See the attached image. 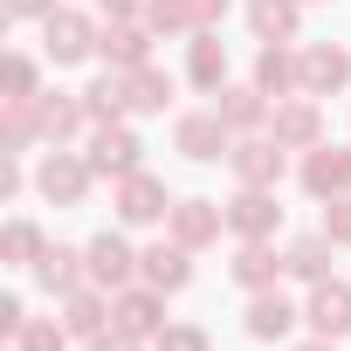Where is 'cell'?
Wrapping results in <instances>:
<instances>
[{"label": "cell", "instance_id": "cell-41", "mask_svg": "<svg viewBox=\"0 0 351 351\" xmlns=\"http://www.w3.org/2000/svg\"><path fill=\"white\" fill-rule=\"evenodd\" d=\"M296 351H337V337H317V330H310V337H303Z\"/></svg>", "mask_w": 351, "mask_h": 351}, {"label": "cell", "instance_id": "cell-27", "mask_svg": "<svg viewBox=\"0 0 351 351\" xmlns=\"http://www.w3.org/2000/svg\"><path fill=\"white\" fill-rule=\"evenodd\" d=\"M330 255H337V241H330L324 228H310V234H296V241L282 248V262H289L296 282H324V276H330Z\"/></svg>", "mask_w": 351, "mask_h": 351}, {"label": "cell", "instance_id": "cell-25", "mask_svg": "<svg viewBox=\"0 0 351 351\" xmlns=\"http://www.w3.org/2000/svg\"><path fill=\"white\" fill-rule=\"evenodd\" d=\"M124 76H131V110H138V117H165L172 97H180V76L158 69V62H138V69H124Z\"/></svg>", "mask_w": 351, "mask_h": 351}, {"label": "cell", "instance_id": "cell-8", "mask_svg": "<svg viewBox=\"0 0 351 351\" xmlns=\"http://www.w3.org/2000/svg\"><path fill=\"white\" fill-rule=\"evenodd\" d=\"M110 330H124V337H158L165 330V289H152V282H131V289H117L110 296Z\"/></svg>", "mask_w": 351, "mask_h": 351}, {"label": "cell", "instance_id": "cell-36", "mask_svg": "<svg viewBox=\"0 0 351 351\" xmlns=\"http://www.w3.org/2000/svg\"><path fill=\"white\" fill-rule=\"evenodd\" d=\"M62 8V0H0V14H8V21H49Z\"/></svg>", "mask_w": 351, "mask_h": 351}, {"label": "cell", "instance_id": "cell-42", "mask_svg": "<svg viewBox=\"0 0 351 351\" xmlns=\"http://www.w3.org/2000/svg\"><path fill=\"white\" fill-rule=\"evenodd\" d=\"M303 8H324V0H303Z\"/></svg>", "mask_w": 351, "mask_h": 351}, {"label": "cell", "instance_id": "cell-35", "mask_svg": "<svg viewBox=\"0 0 351 351\" xmlns=\"http://www.w3.org/2000/svg\"><path fill=\"white\" fill-rule=\"evenodd\" d=\"M337 248H351V193H337V200H324V221H317Z\"/></svg>", "mask_w": 351, "mask_h": 351}, {"label": "cell", "instance_id": "cell-21", "mask_svg": "<svg viewBox=\"0 0 351 351\" xmlns=\"http://www.w3.org/2000/svg\"><path fill=\"white\" fill-rule=\"evenodd\" d=\"M255 90H269V97H296L303 90V56L289 49V42H262L255 49V76H248Z\"/></svg>", "mask_w": 351, "mask_h": 351}, {"label": "cell", "instance_id": "cell-24", "mask_svg": "<svg viewBox=\"0 0 351 351\" xmlns=\"http://www.w3.org/2000/svg\"><path fill=\"white\" fill-rule=\"evenodd\" d=\"M104 324H110V289H97V282H83V289H69L62 296V330L69 337H104Z\"/></svg>", "mask_w": 351, "mask_h": 351}, {"label": "cell", "instance_id": "cell-10", "mask_svg": "<svg viewBox=\"0 0 351 351\" xmlns=\"http://www.w3.org/2000/svg\"><path fill=\"white\" fill-rule=\"evenodd\" d=\"M83 255H90V282H97V289H110V296H117V289H131V282H138V248H131L124 234H110V228H104V234H90V241H83Z\"/></svg>", "mask_w": 351, "mask_h": 351}, {"label": "cell", "instance_id": "cell-1", "mask_svg": "<svg viewBox=\"0 0 351 351\" xmlns=\"http://www.w3.org/2000/svg\"><path fill=\"white\" fill-rule=\"evenodd\" d=\"M90 186H97L90 152H69V145H49V152H42V165H35V193H42L49 207H83Z\"/></svg>", "mask_w": 351, "mask_h": 351}, {"label": "cell", "instance_id": "cell-34", "mask_svg": "<svg viewBox=\"0 0 351 351\" xmlns=\"http://www.w3.org/2000/svg\"><path fill=\"white\" fill-rule=\"evenodd\" d=\"M158 351H214V337H207V324H165Z\"/></svg>", "mask_w": 351, "mask_h": 351}, {"label": "cell", "instance_id": "cell-14", "mask_svg": "<svg viewBox=\"0 0 351 351\" xmlns=\"http://www.w3.org/2000/svg\"><path fill=\"white\" fill-rule=\"evenodd\" d=\"M138 282H152V289H165V296H180L186 282H193V248L186 241H152V248H138Z\"/></svg>", "mask_w": 351, "mask_h": 351}, {"label": "cell", "instance_id": "cell-40", "mask_svg": "<svg viewBox=\"0 0 351 351\" xmlns=\"http://www.w3.org/2000/svg\"><path fill=\"white\" fill-rule=\"evenodd\" d=\"M90 351H138V337H124V330H104V337H90Z\"/></svg>", "mask_w": 351, "mask_h": 351}, {"label": "cell", "instance_id": "cell-7", "mask_svg": "<svg viewBox=\"0 0 351 351\" xmlns=\"http://www.w3.org/2000/svg\"><path fill=\"white\" fill-rule=\"evenodd\" d=\"M269 138L276 145H289V152H310V145H324V104L317 97H276V110H269Z\"/></svg>", "mask_w": 351, "mask_h": 351}, {"label": "cell", "instance_id": "cell-2", "mask_svg": "<svg viewBox=\"0 0 351 351\" xmlns=\"http://www.w3.org/2000/svg\"><path fill=\"white\" fill-rule=\"evenodd\" d=\"M97 21L83 14V8H56L49 21H42V62H56V69H76V62H90L97 56Z\"/></svg>", "mask_w": 351, "mask_h": 351}, {"label": "cell", "instance_id": "cell-15", "mask_svg": "<svg viewBox=\"0 0 351 351\" xmlns=\"http://www.w3.org/2000/svg\"><path fill=\"white\" fill-rule=\"evenodd\" d=\"M221 228H228V207H221V200H172V214H165V234H172V241H186L193 255L214 248Z\"/></svg>", "mask_w": 351, "mask_h": 351}, {"label": "cell", "instance_id": "cell-37", "mask_svg": "<svg viewBox=\"0 0 351 351\" xmlns=\"http://www.w3.org/2000/svg\"><path fill=\"white\" fill-rule=\"evenodd\" d=\"M28 193V165H21V152H8V165H0V200H21Z\"/></svg>", "mask_w": 351, "mask_h": 351}, {"label": "cell", "instance_id": "cell-12", "mask_svg": "<svg viewBox=\"0 0 351 351\" xmlns=\"http://www.w3.org/2000/svg\"><path fill=\"white\" fill-rule=\"evenodd\" d=\"M296 180H303L310 200H337V193H351V145H310L303 165H296Z\"/></svg>", "mask_w": 351, "mask_h": 351}, {"label": "cell", "instance_id": "cell-29", "mask_svg": "<svg viewBox=\"0 0 351 351\" xmlns=\"http://www.w3.org/2000/svg\"><path fill=\"white\" fill-rule=\"evenodd\" d=\"M42 248H49V234H42L28 214H14L8 228H0V262H8V269H35Z\"/></svg>", "mask_w": 351, "mask_h": 351}, {"label": "cell", "instance_id": "cell-30", "mask_svg": "<svg viewBox=\"0 0 351 351\" xmlns=\"http://www.w3.org/2000/svg\"><path fill=\"white\" fill-rule=\"evenodd\" d=\"M35 145H42L35 97H21V104H0V152H35Z\"/></svg>", "mask_w": 351, "mask_h": 351}, {"label": "cell", "instance_id": "cell-19", "mask_svg": "<svg viewBox=\"0 0 351 351\" xmlns=\"http://www.w3.org/2000/svg\"><path fill=\"white\" fill-rule=\"evenodd\" d=\"M152 28L145 21H104V35H97V62L104 69H138V62H152Z\"/></svg>", "mask_w": 351, "mask_h": 351}, {"label": "cell", "instance_id": "cell-13", "mask_svg": "<svg viewBox=\"0 0 351 351\" xmlns=\"http://www.w3.org/2000/svg\"><path fill=\"white\" fill-rule=\"evenodd\" d=\"M35 124H42V145H76V138L90 131L83 90H42V97H35Z\"/></svg>", "mask_w": 351, "mask_h": 351}, {"label": "cell", "instance_id": "cell-28", "mask_svg": "<svg viewBox=\"0 0 351 351\" xmlns=\"http://www.w3.org/2000/svg\"><path fill=\"white\" fill-rule=\"evenodd\" d=\"M248 28H255V42H296L303 0H248Z\"/></svg>", "mask_w": 351, "mask_h": 351}, {"label": "cell", "instance_id": "cell-16", "mask_svg": "<svg viewBox=\"0 0 351 351\" xmlns=\"http://www.w3.org/2000/svg\"><path fill=\"white\" fill-rule=\"evenodd\" d=\"M214 110L228 117V131H234V138H248V131H269L276 97H269V90H255V83H221V90H214Z\"/></svg>", "mask_w": 351, "mask_h": 351}, {"label": "cell", "instance_id": "cell-4", "mask_svg": "<svg viewBox=\"0 0 351 351\" xmlns=\"http://www.w3.org/2000/svg\"><path fill=\"white\" fill-rule=\"evenodd\" d=\"M110 207H117V221L124 228H158L165 214H172V193H165V180L158 172H124V180H110Z\"/></svg>", "mask_w": 351, "mask_h": 351}, {"label": "cell", "instance_id": "cell-20", "mask_svg": "<svg viewBox=\"0 0 351 351\" xmlns=\"http://www.w3.org/2000/svg\"><path fill=\"white\" fill-rule=\"evenodd\" d=\"M49 296H69V289H83L90 282V255L83 248H69V241H49L42 255H35V269H28Z\"/></svg>", "mask_w": 351, "mask_h": 351}, {"label": "cell", "instance_id": "cell-11", "mask_svg": "<svg viewBox=\"0 0 351 351\" xmlns=\"http://www.w3.org/2000/svg\"><path fill=\"white\" fill-rule=\"evenodd\" d=\"M303 97H344L351 90V49L344 42H303Z\"/></svg>", "mask_w": 351, "mask_h": 351}, {"label": "cell", "instance_id": "cell-18", "mask_svg": "<svg viewBox=\"0 0 351 351\" xmlns=\"http://www.w3.org/2000/svg\"><path fill=\"white\" fill-rule=\"evenodd\" d=\"M303 324H310L317 337H351V282H337V276L310 282V303H303Z\"/></svg>", "mask_w": 351, "mask_h": 351}, {"label": "cell", "instance_id": "cell-9", "mask_svg": "<svg viewBox=\"0 0 351 351\" xmlns=\"http://www.w3.org/2000/svg\"><path fill=\"white\" fill-rule=\"evenodd\" d=\"M282 228V207H276V186H241L228 200V234L234 241H276Z\"/></svg>", "mask_w": 351, "mask_h": 351}, {"label": "cell", "instance_id": "cell-17", "mask_svg": "<svg viewBox=\"0 0 351 351\" xmlns=\"http://www.w3.org/2000/svg\"><path fill=\"white\" fill-rule=\"evenodd\" d=\"M296 317H303V310H296L282 289H255L248 310H241V330H248L255 344H282V337L296 330Z\"/></svg>", "mask_w": 351, "mask_h": 351}, {"label": "cell", "instance_id": "cell-22", "mask_svg": "<svg viewBox=\"0 0 351 351\" xmlns=\"http://www.w3.org/2000/svg\"><path fill=\"white\" fill-rule=\"evenodd\" d=\"M186 83H193V90H207V97L228 83V42H221V28L186 35Z\"/></svg>", "mask_w": 351, "mask_h": 351}, {"label": "cell", "instance_id": "cell-38", "mask_svg": "<svg viewBox=\"0 0 351 351\" xmlns=\"http://www.w3.org/2000/svg\"><path fill=\"white\" fill-rule=\"evenodd\" d=\"M21 324H28V303H21V296H0V337L14 344V337H21Z\"/></svg>", "mask_w": 351, "mask_h": 351}, {"label": "cell", "instance_id": "cell-5", "mask_svg": "<svg viewBox=\"0 0 351 351\" xmlns=\"http://www.w3.org/2000/svg\"><path fill=\"white\" fill-rule=\"evenodd\" d=\"M228 172H234V186H276L289 172V145H276L269 131H248V138H234Z\"/></svg>", "mask_w": 351, "mask_h": 351}, {"label": "cell", "instance_id": "cell-39", "mask_svg": "<svg viewBox=\"0 0 351 351\" xmlns=\"http://www.w3.org/2000/svg\"><path fill=\"white\" fill-rule=\"evenodd\" d=\"M193 14H200V28H221L228 21V0H193Z\"/></svg>", "mask_w": 351, "mask_h": 351}, {"label": "cell", "instance_id": "cell-33", "mask_svg": "<svg viewBox=\"0 0 351 351\" xmlns=\"http://www.w3.org/2000/svg\"><path fill=\"white\" fill-rule=\"evenodd\" d=\"M14 351H69L62 317H28V324H21V337H14Z\"/></svg>", "mask_w": 351, "mask_h": 351}, {"label": "cell", "instance_id": "cell-31", "mask_svg": "<svg viewBox=\"0 0 351 351\" xmlns=\"http://www.w3.org/2000/svg\"><path fill=\"white\" fill-rule=\"evenodd\" d=\"M0 104H21V97H42V62L28 49H8V62H0Z\"/></svg>", "mask_w": 351, "mask_h": 351}, {"label": "cell", "instance_id": "cell-26", "mask_svg": "<svg viewBox=\"0 0 351 351\" xmlns=\"http://www.w3.org/2000/svg\"><path fill=\"white\" fill-rule=\"evenodd\" d=\"M282 269H289V262H282L269 241H241V248H234V262H228L234 289H248V296H255V289H276V276H282Z\"/></svg>", "mask_w": 351, "mask_h": 351}, {"label": "cell", "instance_id": "cell-32", "mask_svg": "<svg viewBox=\"0 0 351 351\" xmlns=\"http://www.w3.org/2000/svg\"><path fill=\"white\" fill-rule=\"evenodd\" d=\"M145 28L152 35H200L193 0H145Z\"/></svg>", "mask_w": 351, "mask_h": 351}, {"label": "cell", "instance_id": "cell-6", "mask_svg": "<svg viewBox=\"0 0 351 351\" xmlns=\"http://www.w3.org/2000/svg\"><path fill=\"white\" fill-rule=\"evenodd\" d=\"M90 165H97V180H124V172L145 165V138L131 124H90Z\"/></svg>", "mask_w": 351, "mask_h": 351}, {"label": "cell", "instance_id": "cell-23", "mask_svg": "<svg viewBox=\"0 0 351 351\" xmlns=\"http://www.w3.org/2000/svg\"><path fill=\"white\" fill-rule=\"evenodd\" d=\"M83 110H90V124H124V117H131V76H124V69L90 76V83H83Z\"/></svg>", "mask_w": 351, "mask_h": 351}, {"label": "cell", "instance_id": "cell-3", "mask_svg": "<svg viewBox=\"0 0 351 351\" xmlns=\"http://www.w3.org/2000/svg\"><path fill=\"white\" fill-rule=\"evenodd\" d=\"M172 152L193 158V165H214V158L234 152V131H228V117L214 104L207 110H180V117H172Z\"/></svg>", "mask_w": 351, "mask_h": 351}]
</instances>
